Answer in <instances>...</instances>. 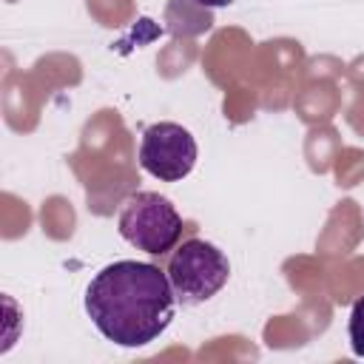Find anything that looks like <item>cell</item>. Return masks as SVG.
Segmentation results:
<instances>
[{
	"label": "cell",
	"instance_id": "277c9868",
	"mask_svg": "<svg viewBox=\"0 0 364 364\" xmlns=\"http://www.w3.org/2000/svg\"><path fill=\"white\" fill-rule=\"evenodd\" d=\"M199 148L188 128L179 122H154L142 131L139 168L159 182H179L196 165Z\"/></svg>",
	"mask_w": 364,
	"mask_h": 364
},
{
	"label": "cell",
	"instance_id": "7a4b0ae2",
	"mask_svg": "<svg viewBox=\"0 0 364 364\" xmlns=\"http://www.w3.org/2000/svg\"><path fill=\"white\" fill-rule=\"evenodd\" d=\"M119 236L151 256H162L182 239V216L173 202L156 191H136L122 202L117 219Z\"/></svg>",
	"mask_w": 364,
	"mask_h": 364
},
{
	"label": "cell",
	"instance_id": "5b68a950",
	"mask_svg": "<svg viewBox=\"0 0 364 364\" xmlns=\"http://www.w3.org/2000/svg\"><path fill=\"white\" fill-rule=\"evenodd\" d=\"M347 336L350 347L358 358H364V296H358L350 307V321H347Z\"/></svg>",
	"mask_w": 364,
	"mask_h": 364
},
{
	"label": "cell",
	"instance_id": "3957f363",
	"mask_svg": "<svg viewBox=\"0 0 364 364\" xmlns=\"http://www.w3.org/2000/svg\"><path fill=\"white\" fill-rule=\"evenodd\" d=\"M168 282L182 304H202L213 299L230 279L228 256L205 239H185L168 259Z\"/></svg>",
	"mask_w": 364,
	"mask_h": 364
},
{
	"label": "cell",
	"instance_id": "6da1fadb",
	"mask_svg": "<svg viewBox=\"0 0 364 364\" xmlns=\"http://www.w3.org/2000/svg\"><path fill=\"white\" fill-rule=\"evenodd\" d=\"M85 313L108 341L119 347H145L173 321L176 293L168 273L156 264L119 259L88 282Z\"/></svg>",
	"mask_w": 364,
	"mask_h": 364
},
{
	"label": "cell",
	"instance_id": "8992f818",
	"mask_svg": "<svg viewBox=\"0 0 364 364\" xmlns=\"http://www.w3.org/2000/svg\"><path fill=\"white\" fill-rule=\"evenodd\" d=\"M191 3H196V6H205V9H225V6H230L233 0H191Z\"/></svg>",
	"mask_w": 364,
	"mask_h": 364
}]
</instances>
